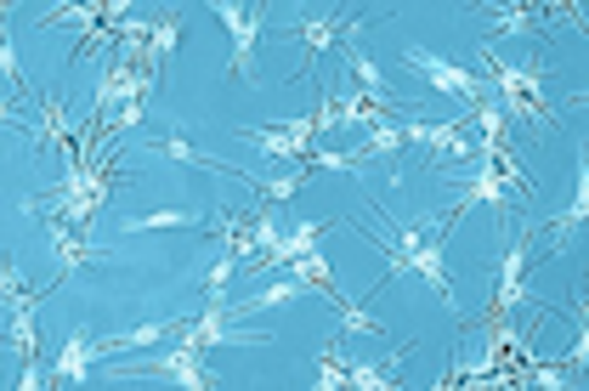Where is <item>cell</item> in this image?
<instances>
[{
	"mask_svg": "<svg viewBox=\"0 0 589 391\" xmlns=\"http://www.w3.org/2000/svg\"><path fill=\"white\" fill-rule=\"evenodd\" d=\"M125 375H171V380L187 386V391H216V386H221V375L205 369V352H199V346L148 352V357H137V364H125Z\"/></svg>",
	"mask_w": 589,
	"mask_h": 391,
	"instance_id": "cell-1",
	"label": "cell"
},
{
	"mask_svg": "<svg viewBox=\"0 0 589 391\" xmlns=\"http://www.w3.org/2000/svg\"><path fill=\"white\" fill-rule=\"evenodd\" d=\"M528 261H533V233H521V239H510V250H505L499 289H494V301H487L482 318H510L516 307L533 301V289H528Z\"/></svg>",
	"mask_w": 589,
	"mask_h": 391,
	"instance_id": "cell-2",
	"label": "cell"
},
{
	"mask_svg": "<svg viewBox=\"0 0 589 391\" xmlns=\"http://www.w3.org/2000/svg\"><path fill=\"white\" fill-rule=\"evenodd\" d=\"M403 57H408V69H414V74H425V80H431L437 91L460 96V108H465V114H471V108L482 103V96H487V80L465 74L460 62H448V57H431V51H419V46H408Z\"/></svg>",
	"mask_w": 589,
	"mask_h": 391,
	"instance_id": "cell-3",
	"label": "cell"
},
{
	"mask_svg": "<svg viewBox=\"0 0 589 391\" xmlns=\"http://www.w3.org/2000/svg\"><path fill=\"white\" fill-rule=\"evenodd\" d=\"M210 12L227 23V35H233V74L255 80V41H261V18H267V7H233V0H216Z\"/></svg>",
	"mask_w": 589,
	"mask_h": 391,
	"instance_id": "cell-4",
	"label": "cell"
},
{
	"mask_svg": "<svg viewBox=\"0 0 589 391\" xmlns=\"http://www.w3.org/2000/svg\"><path fill=\"white\" fill-rule=\"evenodd\" d=\"M363 28V18L357 12H317V18H294V35L307 41V51H312V62L330 51L335 41H346V35H357Z\"/></svg>",
	"mask_w": 589,
	"mask_h": 391,
	"instance_id": "cell-5",
	"label": "cell"
},
{
	"mask_svg": "<svg viewBox=\"0 0 589 391\" xmlns=\"http://www.w3.org/2000/svg\"><path fill=\"white\" fill-rule=\"evenodd\" d=\"M346 62H351V74L363 80V96H369V103H380V108H414L408 96H397V91L385 85V74H380V62H369L363 51H357V41H351V35H346Z\"/></svg>",
	"mask_w": 589,
	"mask_h": 391,
	"instance_id": "cell-6",
	"label": "cell"
},
{
	"mask_svg": "<svg viewBox=\"0 0 589 391\" xmlns=\"http://www.w3.org/2000/svg\"><path fill=\"white\" fill-rule=\"evenodd\" d=\"M91 357H103V346H91V330H74L57 352V386H85Z\"/></svg>",
	"mask_w": 589,
	"mask_h": 391,
	"instance_id": "cell-7",
	"label": "cell"
},
{
	"mask_svg": "<svg viewBox=\"0 0 589 391\" xmlns=\"http://www.w3.org/2000/svg\"><path fill=\"white\" fill-rule=\"evenodd\" d=\"M176 41H182V12H176V7H165V12L153 18V35H148V62H142V69H148V74L165 69L171 51H176Z\"/></svg>",
	"mask_w": 589,
	"mask_h": 391,
	"instance_id": "cell-8",
	"label": "cell"
},
{
	"mask_svg": "<svg viewBox=\"0 0 589 391\" xmlns=\"http://www.w3.org/2000/svg\"><path fill=\"white\" fill-rule=\"evenodd\" d=\"M408 267L414 273H425V278H431V289H437V296L453 307V284H448V261H442V244H431V239H419L414 250H408Z\"/></svg>",
	"mask_w": 589,
	"mask_h": 391,
	"instance_id": "cell-9",
	"label": "cell"
},
{
	"mask_svg": "<svg viewBox=\"0 0 589 391\" xmlns=\"http://www.w3.org/2000/svg\"><path fill=\"white\" fill-rule=\"evenodd\" d=\"M301 296H312V284L307 278H278V284H267V289H255V296L233 312V318H250V312H261V307H284V301H301Z\"/></svg>",
	"mask_w": 589,
	"mask_h": 391,
	"instance_id": "cell-10",
	"label": "cell"
},
{
	"mask_svg": "<svg viewBox=\"0 0 589 391\" xmlns=\"http://www.w3.org/2000/svg\"><path fill=\"white\" fill-rule=\"evenodd\" d=\"M159 227H205L199 210H153V216H130L125 233H159Z\"/></svg>",
	"mask_w": 589,
	"mask_h": 391,
	"instance_id": "cell-11",
	"label": "cell"
},
{
	"mask_svg": "<svg viewBox=\"0 0 589 391\" xmlns=\"http://www.w3.org/2000/svg\"><path fill=\"white\" fill-rule=\"evenodd\" d=\"M330 301H335V312H340V335H385V330H380V323H374L363 307L340 296V289H330Z\"/></svg>",
	"mask_w": 589,
	"mask_h": 391,
	"instance_id": "cell-12",
	"label": "cell"
},
{
	"mask_svg": "<svg viewBox=\"0 0 589 391\" xmlns=\"http://www.w3.org/2000/svg\"><path fill=\"white\" fill-rule=\"evenodd\" d=\"M494 12H499L494 41H499V35H533V28L544 23V12H539V7H494Z\"/></svg>",
	"mask_w": 589,
	"mask_h": 391,
	"instance_id": "cell-13",
	"label": "cell"
},
{
	"mask_svg": "<svg viewBox=\"0 0 589 391\" xmlns=\"http://www.w3.org/2000/svg\"><path fill=\"white\" fill-rule=\"evenodd\" d=\"M363 153H380L385 159V171H397V153H403V125H374L369 130V142H363Z\"/></svg>",
	"mask_w": 589,
	"mask_h": 391,
	"instance_id": "cell-14",
	"label": "cell"
},
{
	"mask_svg": "<svg viewBox=\"0 0 589 391\" xmlns=\"http://www.w3.org/2000/svg\"><path fill=\"white\" fill-rule=\"evenodd\" d=\"M584 216H589V171L578 165V187H573V205H567V216H562V221H555V239L578 233V227H584Z\"/></svg>",
	"mask_w": 589,
	"mask_h": 391,
	"instance_id": "cell-15",
	"label": "cell"
},
{
	"mask_svg": "<svg viewBox=\"0 0 589 391\" xmlns=\"http://www.w3.org/2000/svg\"><path fill=\"white\" fill-rule=\"evenodd\" d=\"M312 386H317V391H340V386H346V357H340V341L317 352V380H312Z\"/></svg>",
	"mask_w": 589,
	"mask_h": 391,
	"instance_id": "cell-16",
	"label": "cell"
},
{
	"mask_svg": "<svg viewBox=\"0 0 589 391\" xmlns=\"http://www.w3.org/2000/svg\"><path fill=\"white\" fill-rule=\"evenodd\" d=\"M340 119L369 125V130H374V125H385V108H380V103H369L363 91H346V96H340Z\"/></svg>",
	"mask_w": 589,
	"mask_h": 391,
	"instance_id": "cell-17",
	"label": "cell"
},
{
	"mask_svg": "<svg viewBox=\"0 0 589 391\" xmlns=\"http://www.w3.org/2000/svg\"><path fill=\"white\" fill-rule=\"evenodd\" d=\"M12 346L23 352V364L35 357V301H23V307L12 312Z\"/></svg>",
	"mask_w": 589,
	"mask_h": 391,
	"instance_id": "cell-18",
	"label": "cell"
},
{
	"mask_svg": "<svg viewBox=\"0 0 589 391\" xmlns=\"http://www.w3.org/2000/svg\"><path fill=\"white\" fill-rule=\"evenodd\" d=\"M0 69H7V80H12V91L23 85V69H18V51H12V35H0ZM28 91V85H23Z\"/></svg>",
	"mask_w": 589,
	"mask_h": 391,
	"instance_id": "cell-19",
	"label": "cell"
}]
</instances>
